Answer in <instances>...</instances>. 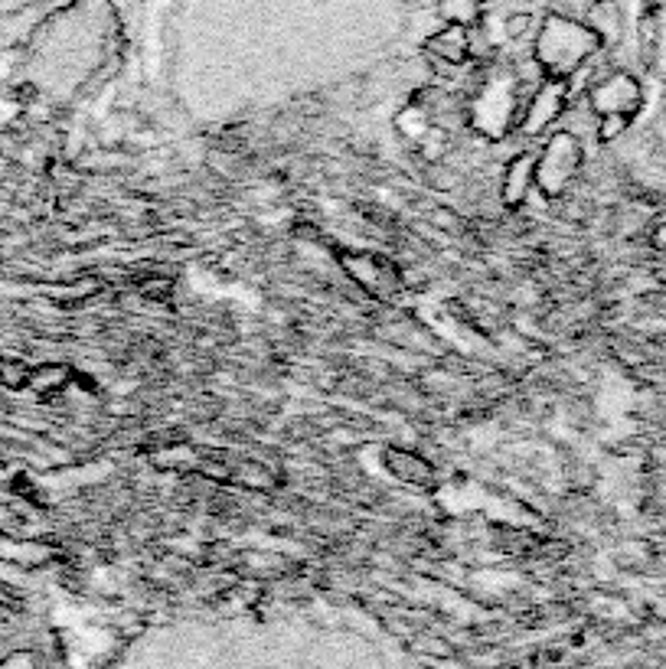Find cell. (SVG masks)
Returning <instances> with one entry per match:
<instances>
[{
  "mask_svg": "<svg viewBox=\"0 0 666 669\" xmlns=\"http://www.w3.org/2000/svg\"><path fill=\"white\" fill-rule=\"evenodd\" d=\"M640 105H644V85L627 69H611L588 85V108L595 118L621 115L634 121Z\"/></svg>",
  "mask_w": 666,
  "mask_h": 669,
  "instance_id": "obj_4",
  "label": "cell"
},
{
  "mask_svg": "<svg viewBox=\"0 0 666 669\" xmlns=\"http://www.w3.org/2000/svg\"><path fill=\"white\" fill-rule=\"evenodd\" d=\"M591 0H422L425 36L431 30H464L471 36V63L484 66L503 56L500 30L516 17L542 20L555 10H578ZM422 36V40H425Z\"/></svg>",
  "mask_w": 666,
  "mask_h": 669,
  "instance_id": "obj_2",
  "label": "cell"
},
{
  "mask_svg": "<svg viewBox=\"0 0 666 669\" xmlns=\"http://www.w3.org/2000/svg\"><path fill=\"white\" fill-rule=\"evenodd\" d=\"M585 164L582 144L572 131H555L549 134L542 154H536V190L546 200H559L569 190V183L578 177V170Z\"/></svg>",
  "mask_w": 666,
  "mask_h": 669,
  "instance_id": "obj_3",
  "label": "cell"
},
{
  "mask_svg": "<svg viewBox=\"0 0 666 669\" xmlns=\"http://www.w3.org/2000/svg\"><path fill=\"white\" fill-rule=\"evenodd\" d=\"M229 483H236V487H245V490H278L281 477L271 474V467L265 464L239 461V464H229Z\"/></svg>",
  "mask_w": 666,
  "mask_h": 669,
  "instance_id": "obj_10",
  "label": "cell"
},
{
  "mask_svg": "<svg viewBox=\"0 0 666 669\" xmlns=\"http://www.w3.org/2000/svg\"><path fill=\"white\" fill-rule=\"evenodd\" d=\"M69 4L76 0H0V46L27 40L46 17Z\"/></svg>",
  "mask_w": 666,
  "mask_h": 669,
  "instance_id": "obj_5",
  "label": "cell"
},
{
  "mask_svg": "<svg viewBox=\"0 0 666 669\" xmlns=\"http://www.w3.org/2000/svg\"><path fill=\"white\" fill-rule=\"evenodd\" d=\"M631 125V118H621V115H608V118H598V141L601 144H611L618 141L621 134Z\"/></svg>",
  "mask_w": 666,
  "mask_h": 669,
  "instance_id": "obj_12",
  "label": "cell"
},
{
  "mask_svg": "<svg viewBox=\"0 0 666 669\" xmlns=\"http://www.w3.org/2000/svg\"><path fill=\"white\" fill-rule=\"evenodd\" d=\"M653 245H657V249H666V226H660L657 232H653Z\"/></svg>",
  "mask_w": 666,
  "mask_h": 669,
  "instance_id": "obj_14",
  "label": "cell"
},
{
  "mask_svg": "<svg viewBox=\"0 0 666 669\" xmlns=\"http://www.w3.org/2000/svg\"><path fill=\"white\" fill-rule=\"evenodd\" d=\"M121 53L180 76H337V85L418 53L422 0H111Z\"/></svg>",
  "mask_w": 666,
  "mask_h": 669,
  "instance_id": "obj_1",
  "label": "cell"
},
{
  "mask_svg": "<svg viewBox=\"0 0 666 669\" xmlns=\"http://www.w3.org/2000/svg\"><path fill=\"white\" fill-rule=\"evenodd\" d=\"M340 268L347 271L356 284H363V291H369L373 297H382V301L402 291V271L396 262H389V258L340 252Z\"/></svg>",
  "mask_w": 666,
  "mask_h": 669,
  "instance_id": "obj_7",
  "label": "cell"
},
{
  "mask_svg": "<svg viewBox=\"0 0 666 669\" xmlns=\"http://www.w3.org/2000/svg\"><path fill=\"white\" fill-rule=\"evenodd\" d=\"M572 89H575V82H565V79H546L542 82L523 108L520 131L523 134H542L546 128H552L555 121L569 111Z\"/></svg>",
  "mask_w": 666,
  "mask_h": 669,
  "instance_id": "obj_6",
  "label": "cell"
},
{
  "mask_svg": "<svg viewBox=\"0 0 666 669\" xmlns=\"http://www.w3.org/2000/svg\"><path fill=\"white\" fill-rule=\"evenodd\" d=\"M144 294L151 297V301H167V297L174 294V284H170V281H164V278H154V281H147Z\"/></svg>",
  "mask_w": 666,
  "mask_h": 669,
  "instance_id": "obj_13",
  "label": "cell"
},
{
  "mask_svg": "<svg viewBox=\"0 0 666 669\" xmlns=\"http://www.w3.org/2000/svg\"><path fill=\"white\" fill-rule=\"evenodd\" d=\"M533 187H536V154L523 151V154H516L510 160L507 173H503V190H500L503 206L520 209Z\"/></svg>",
  "mask_w": 666,
  "mask_h": 669,
  "instance_id": "obj_9",
  "label": "cell"
},
{
  "mask_svg": "<svg viewBox=\"0 0 666 669\" xmlns=\"http://www.w3.org/2000/svg\"><path fill=\"white\" fill-rule=\"evenodd\" d=\"M382 464L396 480H402L405 487H415V490H435L438 487V470L431 461H425L422 454L415 451H405V448H396V444H389L386 451H382Z\"/></svg>",
  "mask_w": 666,
  "mask_h": 669,
  "instance_id": "obj_8",
  "label": "cell"
},
{
  "mask_svg": "<svg viewBox=\"0 0 666 669\" xmlns=\"http://www.w3.org/2000/svg\"><path fill=\"white\" fill-rule=\"evenodd\" d=\"M69 379H72V369L66 366H43V369H33L30 386L40 392H56V389H66Z\"/></svg>",
  "mask_w": 666,
  "mask_h": 669,
  "instance_id": "obj_11",
  "label": "cell"
}]
</instances>
